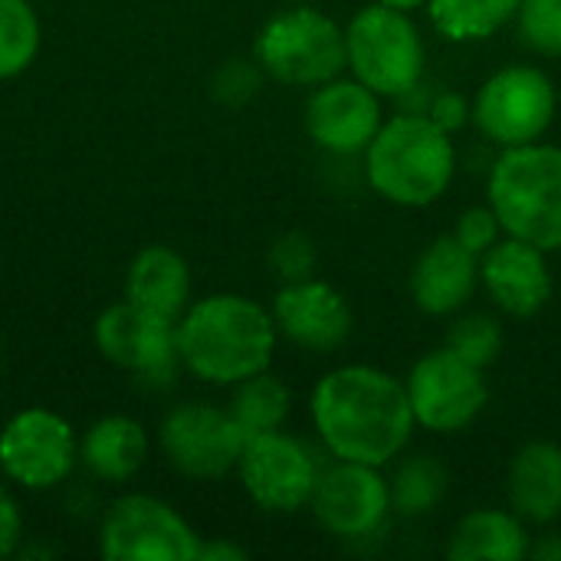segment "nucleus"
<instances>
[{"label":"nucleus","mask_w":561,"mask_h":561,"mask_svg":"<svg viewBox=\"0 0 561 561\" xmlns=\"http://www.w3.org/2000/svg\"><path fill=\"white\" fill-rule=\"evenodd\" d=\"M408 398L417 424L437 434H454L470 427L483 414L490 391L483 381V368L463 362L444 345L440 352H431L414 365L408 378Z\"/></svg>","instance_id":"9d476101"},{"label":"nucleus","mask_w":561,"mask_h":561,"mask_svg":"<svg viewBox=\"0 0 561 561\" xmlns=\"http://www.w3.org/2000/svg\"><path fill=\"white\" fill-rule=\"evenodd\" d=\"M256 62L286 85H322L348 66L345 30L312 7L283 10L260 30Z\"/></svg>","instance_id":"39448f33"},{"label":"nucleus","mask_w":561,"mask_h":561,"mask_svg":"<svg viewBox=\"0 0 561 561\" xmlns=\"http://www.w3.org/2000/svg\"><path fill=\"white\" fill-rule=\"evenodd\" d=\"M39 53V16L30 0H0V82L16 79Z\"/></svg>","instance_id":"a878e982"},{"label":"nucleus","mask_w":561,"mask_h":561,"mask_svg":"<svg viewBox=\"0 0 561 561\" xmlns=\"http://www.w3.org/2000/svg\"><path fill=\"white\" fill-rule=\"evenodd\" d=\"M197 559L204 561H243L247 559V552L240 549V546H230V542H207V546H201V556Z\"/></svg>","instance_id":"72a5a7b5"},{"label":"nucleus","mask_w":561,"mask_h":561,"mask_svg":"<svg viewBox=\"0 0 561 561\" xmlns=\"http://www.w3.org/2000/svg\"><path fill=\"white\" fill-rule=\"evenodd\" d=\"M23 539V516L16 500L0 486V559H10Z\"/></svg>","instance_id":"2f4dec72"},{"label":"nucleus","mask_w":561,"mask_h":561,"mask_svg":"<svg viewBox=\"0 0 561 561\" xmlns=\"http://www.w3.org/2000/svg\"><path fill=\"white\" fill-rule=\"evenodd\" d=\"M237 473L250 500L266 513H296L312 500L319 480L309 450L283 431L247 437Z\"/></svg>","instance_id":"f8f14e48"},{"label":"nucleus","mask_w":561,"mask_h":561,"mask_svg":"<svg viewBox=\"0 0 561 561\" xmlns=\"http://www.w3.org/2000/svg\"><path fill=\"white\" fill-rule=\"evenodd\" d=\"M273 319L289 342L312 352H332L352 335V309L345 296L312 276L279 289L273 299Z\"/></svg>","instance_id":"dca6fc26"},{"label":"nucleus","mask_w":561,"mask_h":561,"mask_svg":"<svg viewBox=\"0 0 561 561\" xmlns=\"http://www.w3.org/2000/svg\"><path fill=\"white\" fill-rule=\"evenodd\" d=\"M79 460L76 431L46 408L13 414L0 431V470L10 483L39 493L59 486Z\"/></svg>","instance_id":"1a4fd4ad"},{"label":"nucleus","mask_w":561,"mask_h":561,"mask_svg":"<svg viewBox=\"0 0 561 561\" xmlns=\"http://www.w3.org/2000/svg\"><path fill=\"white\" fill-rule=\"evenodd\" d=\"M490 207L510 237L546 253L561 250V148H506L490 171Z\"/></svg>","instance_id":"20e7f679"},{"label":"nucleus","mask_w":561,"mask_h":561,"mask_svg":"<svg viewBox=\"0 0 561 561\" xmlns=\"http://www.w3.org/2000/svg\"><path fill=\"white\" fill-rule=\"evenodd\" d=\"M480 279L493 296V302L516 319L536 316L552 296V273L546 263V250L516 237L483 253Z\"/></svg>","instance_id":"f3484780"},{"label":"nucleus","mask_w":561,"mask_h":561,"mask_svg":"<svg viewBox=\"0 0 561 561\" xmlns=\"http://www.w3.org/2000/svg\"><path fill=\"white\" fill-rule=\"evenodd\" d=\"M319 526L339 539H362L375 533L391 510V486L381 480L378 467L339 460L319 473L309 500Z\"/></svg>","instance_id":"4468645a"},{"label":"nucleus","mask_w":561,"mask_h":561,"mask_svg":"<svg viewBox=\"0 0 561 561\" xmlns=\"http://www.w3.org/2000/svg\"><path fill=\"white\" fill-rule=\"evenodd\" d=\"M125 296L138 306H145L148 312H158L171 322H178L184 316V309L191 306V270L187 260L171 250V247H145L125 276Z\"/></svg>","instance_id":"6ab92c4d"},{"label":"nucleus","mask_w":561,"mask_h":561,"mask_svg":"<svg viewBox=\"0 0 561 561\" xmlns=\"http://www.w3.org/2000/svg\"><path fill=\"white\" fill-rule=\"evenodd\" d=\"M447 556L457 561H519L529 556V536L519 516L477 510L454 529Z\"/></svg>","instance_id":"4be33fe9"},{"label":"nucleus","mask_w":561,"mask_h":561,"mask_svg":"<svg viewBox=\"0 0 561 561\" xmlns=\"http://www.w3.org/2000/svg\"><path fill=\"white\" fill-rule=\"evenodd\" d=\"M381 118V95L358 79L322 82L306 105V128L312 141L332 154H358L371 145Z\"/></svg>","instance_id":"2eb2a0df"},{"label":"nucleus","mask_w":561,"mask_h":561,"mask_svg":"<svg viewBox=\"0 0 561 561\" xmlns=\"http://www.w3.org/2000/svg\"><path fill=\"white\" fill-rule=\"evenodd\" d=\"M556 85L536 66H510L490 76L473 102V122L503 148L533 145L556 118Z\"/></svg>","instance_id":"6e6552de"},{"label":"nucleus","mask_w":561,"mask_h":561,"mask_svg":"<svg viewBox=\"0 0 561 561\" xmlns=\"http://www.w3.org/2000/svg\"><path fill=\"white\" fill-rule=\"evenodd\" d=\"M454 171L457 154L450 131L424 112L385 122L365 148V174L371 187L401 207L434 204L450 187Z\"/></svg>","instance_id":"7ed1b4c3"},{"label":"nucleus","mask_w":561,"mask_h":561,"mask_svg":"<svg viewBox=\"0 0 561 561\" xmlns=\"http://www.w3.org/2000/svg\"><path fill=\"white\" fill-rule=\"evenodd\" d=\"M82 467L105 483L131 480L148 460V434L135 417L112 414L95 421L79 444Z\"/></svg>","instance_id":"412c9836"},{"label":"nucleus","mask_w":561,"mask_h":561,"mask_svg":"<svg viewBox=\"0 0 561 561\" xmlns=\"http://www.w3.org/2000/svg\"><path fill=\"white\" fill-rule=\"evenodd\" d=\"M523 0H427L434 26L457 43L493 36L519 13Z\"/></svg>","instance_id":"b1692460"},{"label":"nucleus","mask_w":561,"mask_h":561,"mask_svg":"<svg viewBox=\"0 0 561 561\" xmlns=\"http://www.w3.org/2000/svg\"><path fill=\"white\" fill-rule=\"evenodd\" d=\"M516 16L529 49L561 56V0H523Z\"/></svg>","instance_id":"cd10ccee"},{"label":"nucleus","mask_w":561,"mask_h":561,"mask_svg":"<svg viewBox=\"0 0 561 561\" xmlns=\"http://www.w3.org/2000/svg\"><path fill=\"white\" fill-rule=\"evenodd\" d=\"M0 362H3V348H0Z\"/></svg>","instance_id":"e433bc0d"},{"label":"nucleus","mask_w":561,"mask_h":561,"mask_svg":"<svg viewBox=\"0 0 561 561\" xmlns=\"http://www.w3.org/2000/svg\"><path fill=\"white\" fill-rule=\"evenodd\" d=\"M388 486H391V510H398L408 519H421L440 506L447 493V470L431 457H411Z\"/></svg>","instance_id":"393cba45"},{"label":"nucleus","mask_w":561,"mask_h":561,"mask_svg":"<svg viewBox=\"0 0 561 561\" xmlns=\"http://www.w3.org/2000/svg\"><path fill=\"white\" fill-rule=\"evenodd\" d=\"M99 549L108 561H197V533L161 500L131 493L108 506Z\"/></svg>","instance_id":"0eeeda50"},{"label":"nucleus","mask_w":561,"mask_h":561,"mask_svg":"<svg viewBox=\"0 0 561 561\" xmlns=\"http://www.w3.org/2000/svg\"><path fill=\"white\" fill-rule=\"evenodd\" d=\"M348 66L358 82L378 95H408L424 72V43L404 10L365 7L345 30Z\"/></svg>","instance_id":"423d86ee"},{"label":"nucleus","mask_w":561,"mask_h":561,"mask_svg":"<svg viewBox=\"0 0 561 561\" xmlns=\"http://www.w3.org/2000/svg\"><path fill=\"white\" fill-rule=\"evenodd\" d=\"M378 3H385V7H394V10H404V13H411V10L424 7L427 0H378Z\"/></svg>","instance_id":"c9c22d12"},{"label":"nucleus","mask_w":561,"mask_h":561,"mask_svg":"<svg viewBox=\"0 0 561 561\" xmlns=\"http://www.w3.org/2000/svg\"><path fill=\"white\" fill-rule=\"evenodd\" d=\"M276 332L273 312L260 302L217 293L187 306L178 319V358L201 381L240 385L270 368Z\"/></svg>","instance_id":"f03ea898"},{"label":"nucleus","mask_w":561,"mask_h":561,"mask_svg":"<svg viewBox=\"0 0 561 561\" xmlns=\"http://www.w3.org/2000/svg\"><path fill=\"white\" fill-rule=\"evenodd\" d=\"M233 401H230V414L233 421L240 424V431L247 437H256V434H270V431H279L283 421L289 417V404H293V394L289 388L266 371L253 375V378H243L240 385H233Z\"/></svg>","instance_id":"5701e85b"},{"label":"nucleus","mask_w":561,"mask_h":561,"mask_svg":"<svg viewBox=\"0 0 561 561\" xmlns=\"http://www.w3.org/2000/svg\"><path fill=\"white\" fill-rule=\"evenodd\" d=\"M424 115H431L444 131H457L460 125H467V118L473 115V108H467V102L457 92H440Z\"/></svg>","instance_id":"473e14b6"},{"label":"nucleus","mask_w":561,"mask_h":561,"mask_svg":"<svg viewBox=\"0 0 561 561\" xmlns=\"http://www.w3.org/2000/svg\"><path fill=\"white\" fill-rule=\"evenodd\" d=\"M533 556H536V559H561V539L559 536L546 539L542 546H536V549H533Z\"/></svg>","instance_id":"f704fd0d"},{"label":"nucleus","mask_w":561,"mask_h":561,"mask_svg":"<svg viewBox=\"0 0 561 561\" xmlns=\"http://www.w3.org/2000/svg\"><path fill=\"white\" fill-rule=\"evenodd\" d=\"M480 283V256L470 253L454 233L437 237L411 273V296L427 316H450L473 296Z\"/></svg>","instance_id":"a211bd4d"},{"label":"nucleus","mask_w":561,"mask_h":561,"mask_svg":"<svg viewBox=\"0 0 561 561\" xmlns=\"http://www.w3.org/2000/svg\"><path fill=\"white\" fill-rule=\"evenodd\" d=\"M447 348L457 352L463 362L477 365V368H486L500 358L503 352V329L496 319L490 316H467V319H457L450 329H447Z\"/></svg>","instance_id":"bb28decb"},{"label":"nucleus","mask_w":561,"mask_h":561,"mask_svg":"<svg viewBox=\"0 0 561 561\" xmlns=\"http://www.w3.org/2000/svg\"><path fill=\"white\" fill-rule=\"evenodd\" d=\"M95 348L112 365L135 371L141 378H164L174 371L178 358V322L148 312L145 306L125 299L108 306L92 325Z\"/></svg>","instance_id":"ddd939ff"},{"label":"nucleus","mask_w":561,"mask_h":561,"mask_svg":"<svg viewBox=\"0 0 561 561\" xmlns=\"http://www.w3.org/2000/svg\"><path fill=\"white\" fill-rule=\"evenodd\" d=\"M312 421L339 460L378 470L404 450L417 424L408 385L368 365L329 371L312 391Z\"/></svg>","instance_id":"f257e3e1"},{"label":"nucleus","mask_w":561,"mask_h":561,"mask_svg":"<svg viewBox=\"0 0 561 561\" xmlns=\"http://www.w3.org/2000/svg\"><path fill=\"white\" fill-rule=\"evenodd\" d=\"M247 434L230 411L204 401L174 408L161 424V450L168 463L191 480H220L237 470Z\"/></svg>","instance_id":"9b49d317"},{"label":"nucleus","mask_w":561,"mask_h":561,"mask_svg":"<svg viewBox=\"0 0 561 561\" xmlns=\"http://www.w3.org/2000/svg\"><path fill=\"white\" fill-rule=\"evenodd\" d=\"M506 493L519 519L556 523L561 516V447L549 440L526 444L510 463Z\"/></svg>","instance_id":"aec40b11"},{"label":"nucleus","mask_w":561,"mask_h":561,"mask_svg":"<svg viewBox=\"0 0 561 561\" xmlns=\"http://www.w3.org/2000/svg\"><path fill=\"white\" fill-rule=\"evenodd\" d=\"M256 89H260V72L253 62H243V59H230L214 76V95L227 105H243L247 99L256 95Z\"/></svg>","instance_id":"7c9ffc66"},{"label":"nucleus","mask_w":561,"mask_h":561,"mask_svg":"<svg viewBox=\"0 0 561 561\" xmlns=\"http://www.w3.org/2000/svg\"><path fill=\"white\" fill-rule=\"evenodd\" d=\"M270 266L276 270L279 279L286 283H299V279H309L312 270H316V243L293 230L286 237H279L270 250Z\"/></svg>","instance_id":"c85d7f7f"},{"label":"nucleus","mask_w":561,"mask_h":561,"mask_svg":"<svg viewBox=\"0 0 561 561\" xmlns=\"http://www.w3.org/2000/svg\"><path fill=\"white\" fill-rule=\"evenodd\" d=\"M500 230H503V224H500V217H496L493 207H470V210L460 217L454 237H457L470 253L483 256L486 250H493V247L500 243Z\"/></svg>","instance_id":"c756f323"}]
</instances>
